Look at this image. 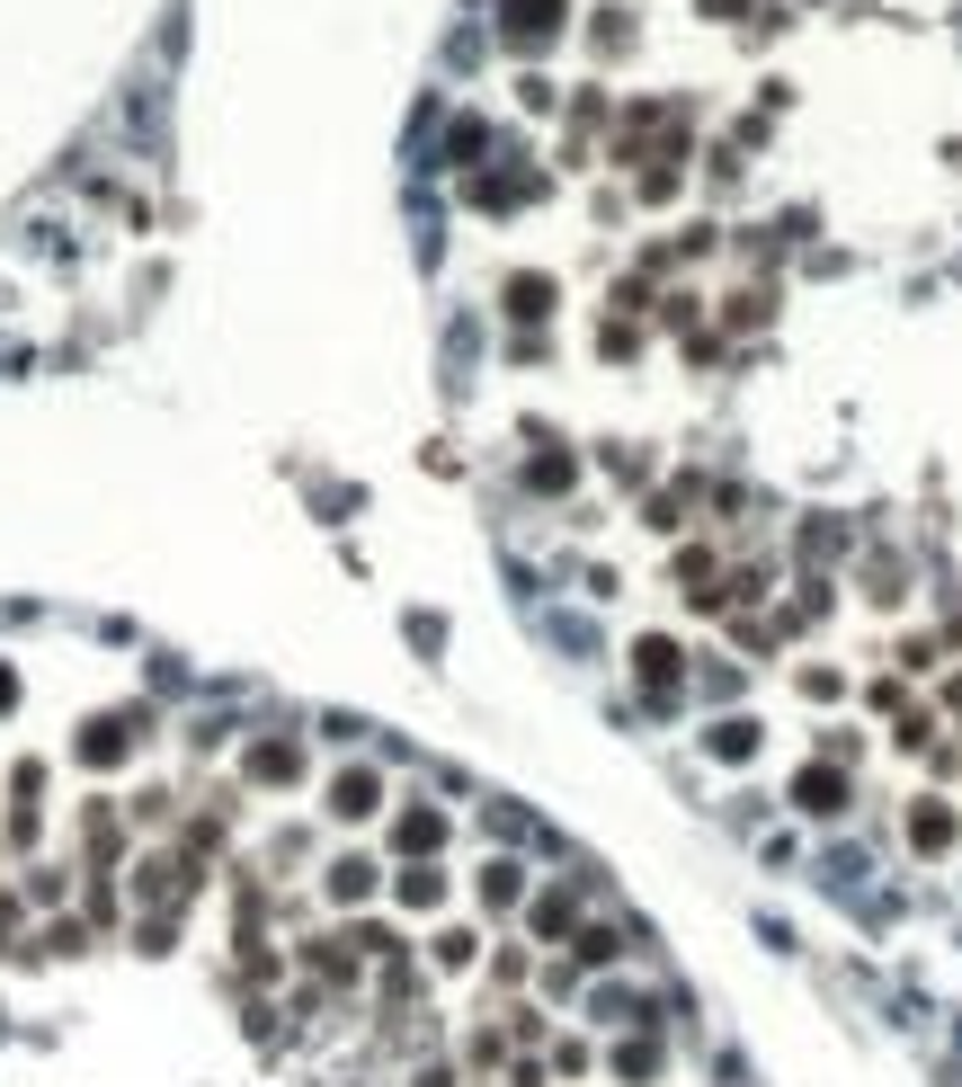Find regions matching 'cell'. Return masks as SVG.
Returning a JSON list of instances; mask_svg holds the SVG:
<instances>
[{
  "mask_svg": "<svg viewBox=\"0 0 962 1087\" xmlns=\"http://www.w3.org/2000/svg\"><path fill=\"white\" fill-rule=\"evenodd\" d=\"M562 927H571V901H562V892L535 901V936H562Z\"/></svg>",
  "mask_w": 962,
  "mask_h": 1087,
  "instance_id": "obj_13",
  "label": "cell"
},
{
  "mask_svg": "<svg viewBox=\"0 0 962 1087\" xmlns=\"http://www.w3.org/2000/svg\"><path fill=\"white\" fill-rule=\"evenodd\" d=\"M366 882H375L366 865H330V892H339V901H366Z\"/></svg>",
  "mask_w": 962,
  "mask_h": 1087,
  "instance_id": "obj_11",
  "label": "cell"
},
{
  "mask_svg": "<svg viewBox=\"0 0 962 1087\" xmlns=\"http://www.w3.org/2000/svg\"><path fill=\"white\" fill-rule=\"evenodd\" d=\"M339 821H366V811H375V776H339Z\"/></svg>",
  "mask_w": 962,
  "mask_h": 1087,
  "instance_id": "obj_5",
  "label": "cell"
},
{
  "mask_svg": "<svg viewBox=\"0 0 962 1087\" xmlns=\"http://www.w3.org/2000/svg\"><path fill=\"white\" fill-rule=\"evenodd\" d=\"M793 802H802V811H838V802H847V785H838L829 767H811V776L793 785Z\"/></svg>",
  "mask_w": 962,
  "mask_h": 1087,
  "instance_id": "obj_4",
  "label": "cell"
},
{
  "mask_svg": "<svg viewBox=\"0 0 962 1087\" xmlns=\"http://www.w3.org/2000/svg\"><path fill=\"white\" fill-rule=\"evenodd\" d=\"M562 27V0H508V36L535 45V36H553Z\"/></svg>",
  "mask_w": 962,
  "mask_h": 1087,
  "instance_id": "obj_2",
  "label": "cell"
},
{
  "mask_svg": "<svg viewBox=\"0 0 962 1087\" xmlns=\"http://www.w3.org/2000/svg\"><path fill=\"white\" fill-rule=\"evenodd\" d=\"M250 767H259V776H277V785H286V776H295V750H286V740H277V750H259Z\"/></svg>",
  "mask_w": 962,
  "mask_h": 1087,
  "instance_id": "obj_14",
  "label": "cell"
},
{
  "mask_svg": "<svg viewBox=\"0 0 962 1087\" xmlns=\"http://www.w3.org/2000/svg\"><path fill=\"white\" fill-rule=\"evenodd\" d=\"M758 750V722H713V758H748Z\"/></svg>",
  "mask_w": 962,
  "mask_h": 1087,
  "instance_id": "obj_7",
  "label": "cell"
},
{
  "mask_svg": "<svg viewBox=\"0 0 962 1087\" xmlns=\"http://www.w3.org/2000/svg\"><path fill=\"white\" fill-rule=\"evenodd\" d=\"M437 892H446V873H428V865H410V873H401V901H410V909H428Z\"/></svg>",
  "mask_w": 962,
  "mask_h": 1087,
  "instance_id": "obj_9",
  "label": "cell"
},
{
  "mask_svg": "<svg viewBox=\"0 0 962 1087\" xmlns=\"http://www.w3.org/2000/svg\"><path fill=\"white\" fill-rule=\"evenodd\" d=\"M508 312H517V321H535V312H553V286H543V277H517V286H508Z\"/></svg>",
  "mask_w": 962,
  "mask_h": 1087,
  "instance_id": "obj_6",
  "label": "cell"
},
{
  "mask_svg": "<svg viewBox=\"0 0 962 1087\" xmlns=\"http://www.w3.org/2000/svg\"><path fill=\"white\" fill-rule=\"evenodd\" d=\"M606 954H625V936H615V927H588V936H580V963H606Z\"/></svg>",
  "mask_w": 962,
  "mask_h": 1087,
  "instance_id": "obj_12",
  "label": "cell"
},
{
  "mask_svg": "<svg viewBox=\"0 0 962 1087\" xmlns=\"http://www.w3.org/2000/svg\"><path fill=\"white\" fill-rule=\"evenodd\" d=\"M437 838H446V821H437V811H410V821H401V847H410V856H428Z\"/></svg>",
  "mask_w": 962,
  "mask_h": 1087,
  "instance_id": "obj_8",
  "label": "cell"
},
{
  "mask_svg": "<svg viewBox=\"0 0 962 1087\" xmlns=\"http://www.w3.org/2000/svg\"><path fill=\"white\" fill-rule=\"evenodd\" d=\"M633 668H642V687H651V696H668L677 677H686V660H677V642H660V633H651V642L633 651Z\"/></svg>",
  "mask_w": 962,
  "mask_h": 1087,
  "instance_id": "obj_1",
  "label": "cell"
},
{
  "mask_svg": "<svg viewBox=\"0 0 962 1087\" xmlns=\"http://www.w3.org/2000/svg\"><path fill=\"white\" fill-rule=\"evenodd\" d=\"M526 482H535V491H562V482H571V455H535Z\"/></svg>",
  "mask_w": 962,
  "mask_h": 1087,
  "instance_id": "obj_10",
  "label": "cell"
},
{
  "mask_svg": "<svg viewBox=\"0 0 962 1087\" xmlns=\"http://www.w3.org/2000/svg\"><path fill=\"white\" fill-rule=\"evenodd\" d=\"M909 838H918L927 856H936V847H953V811H944V802H918V811H909Z\"/></svg>",
  "mask_w": 962,
  "mask_h": 1087,
  "instance_id": "obj_3",
  "label": "cell"
}]
</instances>
